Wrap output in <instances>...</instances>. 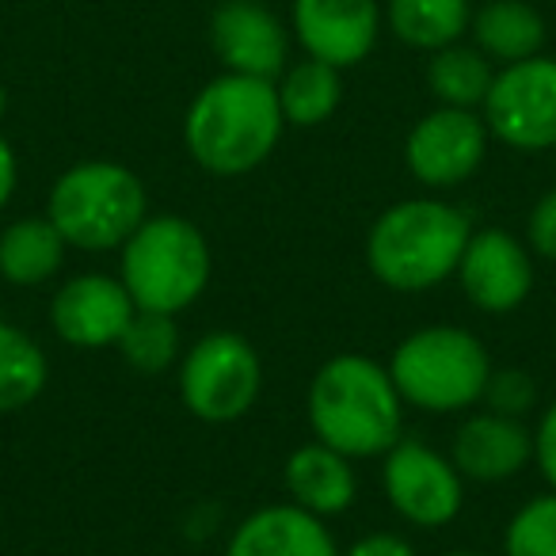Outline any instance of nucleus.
<instances>
[{
  "label": "nucleus",
  "instance_id": "20e7f679",
  "mask_svg": "<svg viewBox=\"0 0 556 556\" xmlns=\"http://www.w3.org/2000/svg\"><path fill=\"white\" fill-rule=\"evenodd\" d=\"M214 255L210 240L191 217L149 214L134 237L118 248V278L134 305L146 313L191 309L210 287Z\"/></svg>",
  "mask_w": 556,
  "mask_h": 556
},
{
  "label": "nucleus",
  "instance_id": "cd10ccee",
  "mask_svg": "<svg viewBox=\"0 0 556 556\" xmlns=\"http://www.w3.org/2000/svg\"><path fill=\"white\" fill-rule=\"evenodd\" d=\"M533 465L545 477V484L556 492V401L541 412L538 427H533Z\"/></svg>",
  "mask_w": 556,
  "mask_h": 556
},
{
  "label": "nucleus",
  "instance_id": "4468645a",
  "mask_svg": "<svg viewBox=\"0 0 556 556\" xmlns=\"http://www.w3.org/2000/svg\"><path fill=\"white\" fill-rule=\"evenodd\" d=\"M457 282L480 313H515L533 290V255L515 232L477 229L457 263Z\"/></svg>",
  "mask_w": 556,
  "mask_h": 556
},
{
  "label": "nucleus",
  "instance_id": "ddd939ff",
  "mask_svg": "<svg viewBox=\"0 0 556 556\" xmlns=\"http://www.w3.org/2000/svg\"><path fill=\"white\" fill-rule=\"evenodd\" d=\"M138 313L118 275H73L50 298V328L62 343L77 351H103L123 340L126 325Z\"/></svg>",
  "mask_w": 556,
  "mask_h": 556
},
{
  "label": "nucleus",
  "instance_id": "bb28decb",
  "mask_svg": "<svg viewBox=\"0 0 556 556\" xmlns=\"http://www.w3.org/2000/svg\"><path fill=\"white\" fill-rule=\"evenodd\" d=\"M526 244L533 255L556 263V187H548L530 210V222H526Z\"/></svg>",
  "mask_w": 556,
  "mask_h": 556
},
{
  "label": "nucleus",
  "instance_id": "7ed1b4c3",
  "mask_svg": "<svg viewBox=\"0 0 556 556\" xmlns=\"http://www.w3.org/2000/svg\"><path fill=\"white\" fill-rule=\"evenodd\" d=\"M472 225L454 202L401 199L366 232V267L386 290L427 294L457 275Z\"/></svg>",
  "mask_w": 556,
  "mask_h": 556
},
{
  "label": "nucleus",
  "instance_id": "a211bd4d",
  "mask_svg": "<svg viewBox=\"0 0 556 556\" xmlns=\"http://www.w3.org/2000/svg\"><path fill=\"white\" fill-rule=\"evenodd\" d=\"M469 35L492 65H515L545 50V20L530 0H488L472 9Z\"/></svg>",
  "mask_w": 556,
  "mask_h": 556
},
{
  "label": "nucleus",
  "instance_id": "2eb2a0df",
  "mask_svg": "<svg viewBox=\"0 0 556 556\" xmlns=\"http://www.w3.org/2000/svg\"><path fill=\"white\" fill-rule=\"evenodd\" d=\"M450 462L465 480L503 484L533 462V431L526 427V419H510L484 408L462 419L454 442H450Z\"/></svg>",
  "mask_w": 556,
  "mask_h": 556
},
{
  "label": "nucleus",
  "instance_id": "f8f14e48",
  "mask_svg": "<svg viewBox=\"0 0 556 556\" xmlns=\"http://www.w3.org/2000/svg\"><path fill=\"white\" fill-rule=\"evenodd\" d=\"M290 27L263 0H222L210 12V50L225 73L278 80L290 65Z\"/></svg>",
  "mask_w": 556,
  "mask_h": 556
},
{
  "label": "nucleus",
  "instance_id": "7c9ffc66",
  "mask_svg": "<svg viewBox=\"0 0 556 556\" xmlns=\"http://www.w3.org/2000/svg\"><path fill=\"white\" fill-rule=\"evenodd\" d=\"M4 115H9V92H4V85H0V123H4Z\"/></svg>",
  "mask_w": 556,
  "mask_h": 556
},
{
  "label": "nucleus",
  "instance_id": "9d476101",
  "mask_svg": "<svg viewBox=\"0 0 556 556\" xmlns=\"http://www.w3.org/2000/svg\"><path fill=\"white\" fill-rule=\"evenodd\" d=\"M488 123L480 111L465 108H434L408 130L404 141V164L412 179L431 191L462 187L480 172L488 156Z\"/></svg>",
  "mask_w": 556,
  "mask_h": 556
},
{
  "label": "nucleus",
  "instance_id": "6ab92c4d",
  "mask_svg": "<svg viewBox=\"0 0 556 556\" xmlns=\"http://www.w3.org/2000/svg\"><path fill=\"white\" fill-rule=\"evenodd\" d=\"M65 248L70 244L47 214L20 217L0 229V278L12 287H42L62 270Z\"/></svg>",
  "mask_w": 556,
  "mask_h": 556
},
{
  "label": "nucleus",
  "instance_id": "dca6fc26",
  "mask_svg": "<svg viewBox=\"0 0 556 556\" xmlns=\"http://www.w3.org/2000/svg\"><path fill=\"white\" fill-rule=\"evenodd\" d=\"M225 556H340V545L325 518L294 503H270L229 533Z\"/></svg>",
  "mask_w": 556,
  "mask_h": 556
},
{
  "label": "nucleus",
  "instance_id": "1a4fd4ad",
  "mask_svg": "<svg viewBox=\"0 0 556 556\" xmlns=\"http://www.w3.org/2000/svg\"><path fill=\"white\" fill-rule=\"evenodd\" d=\"M381 457V492L408 526L439 530L462 515L465 477L454 469L450 454H439L416 439H401Z\"/></svg>",
  "mask_w": 556,
  "mask_h": 556
},
{
  "label": "nucleus",
  "instance_id": "c756f323",
  "mask_svg": "<svg viewBox=\"0 0 556 556\" xmlns=\"http://www.w3.org/2000/svg\"><path fill=\"white\" fill-rule=\"evenodd\" d=\"M16 184H20L16 149H12V141L4 138V134H0V210L12 202V194H16Z\"/></svg>",
  "mask_w": 556,
  "mask_h": 556
},
{
  "label": "nucleus",
  "instance_id": "c85d7f7f",
  "mask_svg": "<svg viewBox=\"0 0 556 556\" xmlns=\"http://www.w3.org/2000/svg\"><path fill=\"white\" fill-rule=\"evenodd\" d=\"M340 556H416L408 538L401 533H389V530H374V533H363L358 541H351Z\"/></svg>",
  "mask_w": 556,
  "mask_h": 556
},
{
  "label": "nucleus",
  "instance_id": "9b49d317",
  "mask_svg": "<svg viewBox=\"0 0 556 556\" xmlns=\"http://www.w3.org/2000/svg\"><path fill=\"white\" fill-rule=\"evenodd\" d=\"M386 27L381 0H294L290 4V35L305 50L336 70L366 62Z\"/></svg>",
  "mask_w": 556,
  "mask_h": 556
},
{
  "label": "nucleus",
  "instance_id": "5701e85b",
  "mask_svg": "<svg viewBox=\"0 0 556 556\" xmlns=\"http://www.w3.org/2000/svg\"><path fill=\"white\" fill-rule=\"evenodd\" d=\"M50 381V363L24 328L0 320V416L20 412L42 396Z\"/></svg>",
  "mask_w": 556,
  "mask_h": 556
},
{
  "label": "nucleus",
  "instance_id": "b1692460",
  "mask_svg": "<svg viewBox=\"0 0 556 556\" xmlns=\"http://www.w3.org/2000/svg\"><path fill=\"white\" fill-rule=\"evenodd\" d=\"M115 348H118V355L126 358V366H134L138 374H149V378L168 374L172 366H179V358H184L179 325H176V317H168V313L138 309Z\"/></svg>",
  "mask_w": 556,
  "mask_h": 556
},
{
  "label": "nucleus",
  "instance_id": "0eeeda50",
  "mask_svg": "<svg viewBox=\"0 0 556 556\" xmlns=\"http://www.w3.org/2000/svg\"><path fill=\"white\" fill-rule=\"evenodd\" d=\"M179 401L202 424H237L255 408L263 363L240 332H206L179 358Z\"/></svg>",
  "mask_w": 556,
  "mask_h": 556
},
{
  "label": "nucleus",
  "instance_id": "4be33fe9",
  "mask_svg": "<svg viewBox=\"0 0 556 556\" xmlns=\"http://www.w3.org/2000/svg\"><path fill=\"white\" fill-rule=\"evenodd\" d=\"M495 80V65L477 47H442L427 58V92L439 100V108L480 111L488 100V88Z\"/></svg>",
  "mask_w": 556,
  "mask_h": 556
},
{
  "label": "nucleus",
  "instance_id": "39448f33",
  "mask_svg": "<svg viewBox=\"0 0 556 556\" xmlns=\"http://www.w3.org/2000/svg\"><path fill=\"white\" fill-rule=\"evenodd\" d=\"M386 366L401 401L431 416H450L480 404L495 370L484 343L457 325H431L404 336Z\"/></svg>",
  "mask_w": 556,
  "mask_h": 556
},
{
  "label": "nucleus",
  "instance_id": "f257e3e1",
  "mask_svg": "<svg viewBox=\"0 0 556 556\" xmlns=\"http://www.w3.org/2000/svg\"><path fill=\"white\" fill-rule=\"evenodd\" d=\"M287 118L275 80L222 73L206 80L184 115V146L202 172L237 179L255 172L282 141Z\"/></svg>",
  "mask_w": 556,
  "mask_h": 556
},
{
  "label": "nucleus",
  "instance_id": "f3484780",
  "mask_svg": "<svg viewBox=\"0 0 556 556\" xmlns=\"http://www.w3.org/2000/svg\"><path fill=\"white\" fill-rule=\"evenodd\" d=\"M282 484L294 507L309 510L317 518H336L343 510H351V503L358 500V477L351 457H343L340 450L325 446V442H305L287 457L282 469Z\"/></svg>",
  "mask_w": 556,
  "mask_h": 556
},
{
  "label": "nucleus",
  "instance_id": "2f4dec72",
  "mask_svg": "<svg viewBox=\"0 0 556 556\" xmlns=\"http://www.w3.org/2000/svg\"><path fill=\"white\" fill-rule=\"evenodd\" d=\"M442 556H484V553H465L462 548V553H442Z\"/></svg>",
  "mask_w": 556,
  "mask_h": 556
},
{
  "label": "nucleus",
  "instance_id": "a878e982",
  "mask_svg": "<svg viewBox=\"0 0 556 556\" xmlns=\"http://www.w3.org/2000/svg\"><path fill=\"white\" fill-rule=\"evenodd\" d=\"M480 404H484L488 412H500V416L526 419L533 408H538V381H533L530 370H518V366L492 370Z\"/></svg>",
  "mask_w": 556,
  "mask_h": 556
},
{
  "label": "nucleus",
  "instance_id": "aec40b11",
  "mask_svg": "<svg viewBox=\"0 0 556 556\" xmlns=\"http://www.w3.org/2000/svg\"><path fill=\"white\" fill-rule=\"evenodd\" d=\"M386 27L412 50L434 54L465 39L472 24L469 0H386Z\"/></svg>",
  "mask_w": 556,
  "mask_h": 556
},
{
  "label": "nucleus",
  "instance_id": "412c9836",
  "mask_svg": "<svg viewBox=\"0 0 556 556\" xmlns=\"http://www.w3.org/2000/svg\"><path fill=\"white\" fill-rule=\"evenodd\" d=\"M343 70L317 58H302L298 65H287L275 80L278 108L287 126H320L340 111L343 103Z\"/></svg>",
  "mask_w": 556,
  "mask_h": 556
},
{
  "label": "nucleus",
  "instance_id": "393cba45",
  "mask_svg": "<svg viewBox=\"0 0 556 556\" xmlns=\"http://www.w3.org/2000/svg\"><path fill=\"white\" fill-rule=\"evenodd\" d=\"M503 556H556V492L533 495L510 515Z\"/></svg>",
  "mask_w": 556,
  "mask_h": 556
},
{
  "label": "nucleus",
  "instance_id": "423d86ee",
  "mask_svg": "<svg viewBox=\"0 0 556 556\" xmlns=\"http://www.w3.org/2000/svg\"><path fill=\"white\" fill-rule=\"evenodd\" d=\"M47 217L80 252H118L149 217L146 184L118 161H80L54 179Z\"/></svg>",
  "mask_w": 556,
  "mask_h": 556
},
{
  "label": "nucleus",
  "instance_id": "6e6552de",
  "mask_svg": "<svg viewBox=\"0 0 556 556\" xmlns=\"http://www.w3.org/2000/svg\"><path fill=\"white\" fill-rule=\"evenodd\" d=\"M488 134L518 153L556 149V58L538 54L500 65L480 108Z\"/></svg>",
  "mask_w": 556,
  "mask_h": 556
},
{
  "label": "nucleus",
  "instance_id": "f03ea898",
  "mask_svg": "<svg viewBox=\"0 0 556 556\" xmlns=\"http://www.w3.org/2000/svg\"><path fill=\"white\" fill-rule=\"evenodd\" d=\"M305 416L313 439L351 462L381 457L404 431V401L389 378V366L366 355L328 358L309 381Z\"/></svg>",
  "mask_w": 556,
  "mask_h": 556
}]
</instances>
